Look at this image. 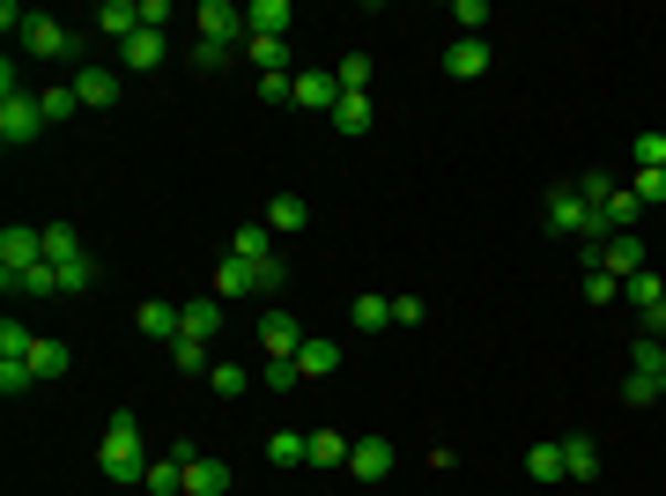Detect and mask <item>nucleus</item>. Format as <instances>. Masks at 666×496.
Wrapping results in <instances>:
<instances>
[{
  "mask_svg": "<svg viewBox=\"0 0 666 496\" xmlns=\"http://www.w3.org/2000/svg\"><path fill=\"white\" fill-rule=\"evenodd\" d=\"M119 89H126L119 67H74V97L89 104V112H112V104H119Z\"/></svg>",
  "mask_w": 666,
  "mask_h": 496,
  "instance_id": "nucleus-8",
  "label": "nucleus"
},
{
  "mask_svg": "<svg viewBox=\"0 0 666 496\" xmlns=\"http://www.w3.org/2000/svg\"><path fill=\"white\" fill-rule=\"evenodd\" d=\"M163 60H171V45H163V30H134V38L119 45V75H126V82H134V75H156Z\"/></svg>",
  "mask_w": 666,
  "mask_h": 496,
  "instance_id": "nucleus-7",
  "label": "nucleus"
},
{
  "mask_svg": "<svg viewBox=\"0 0 666 496\" xmlns=\"http://www.w3.org/2000/svg\"><path fill=\"white\" fill-rule=\"evenodd\" d=\"M15 289H23V297H60V267H52V260H38V267L15 274Z\"/></svg>",
  "mask_w": 666,
  "mask_h": 496,
  "instance_id": "nucleus-32",
  "label": "nucleus"
},
{
  "mask_svg": "<svg viewBox=\"0 0 666 496\" xmlns=\"http://www.w3.org/2000/svg\"><path fill=\"white\" fill-rule=\"evenodd\" d=\"M289 23H296L289 0H252L245 8V38H289Z\"/></svg>",
  "mask_w": 666,
  "mask_h": 496,
  "instance_id": "nucleus-14",
  "label": "nucleus"
},
{
  "mask_svg": "<svg viewBox=\"0 0 666 496\" xmlns=\"http://www.w3.org/2000/svg\"><path fill=\"white\" fill-rule=\"evenodd\" d=\"M230 60H237V45H215V38H193V67H200V75H222Z\"/></svg>",
  "mask_w": 666,
  "mask_h": 496,
  "instance_id": "nucleus-36",
  "label": "nucleus"
},
{
  "mask_svg": "<svg viewBox=\"0 0 666 496\" xmlns=\"http://www.w3.org/2000/svg\"><path fill=\"white\" fill-rule=\"evenodd\" d=\"M334 126H341V134H363V126H370V97L341 89V104H334Z\"/></svg>",
  "mask_w": 666,
  "mask_h": 496,
  "instance_id": "nucleus-35",
  "label": "nucleus"
},
{
  "mask_svg": "<svg viewBox=\"0 0 666 496\" xmlns=\"http://www.w3.org/2000/svg\"><path fill=\"white\" fill-rule=\"evenodd\" d=\"M600 215H607V230H615V238H622V230H630V223H637V215H644V200L630 193V186H615V193L600 200Z\"/></svg>",
  "mask_w": 666,
  "mask_h": 496,
  "instance_id": "nucleus-26",
  "label": "nucleus"
},
{
  "mask_svg": "<svg viewBox=\"0 0 666 496\" xmlns=\"http://www.w3.org/2000/svg\"><path fill=\"white\" fill-rule=\"evenodd\" d=\"M67 363H74L67 341H38V348H30V371H38V378H67Z\"/></svg>",
  "mask_w": 666,
  "mask_h": 496,
  "instance_id": "nucleus-29",
  "label": "nucleus"
},
{
  "mask_svg": "<svg viewBox=\"0 0 666 496\" xmlns=\"http://www.w3.org/2000/svg\"><path fill=\"white\" fill-rule=\"evenodd\" d=\"M393 467H400V452L385 445V437H356V452H348V474H356V482H385Z\"/></svg>",
  "mask_w": 666,
  "mask_h": 496,
  "instance_id": "nucleus-9",
  "label": "nucleus"
},
{
  "mask_svg": "<svg viewBox=\"0 0 666 496\" xmlns=\"http://www.w3.org/2000/svg\"><path fill=\"white\" fill-rule=\"evenodd\" d=\"M622 400H630V408H652V400H659V378L630 371V378H622Z\"/></svg>",
  "mask_w": 666,
  "mask_h": 496,
  "instance_id": "nucleus-45",
  "label": "nucleus"
},
{
  "mask_svg": "<svg viewBox=\"0 0 666 496\" xmlns=\"http://www.w3.org/2000/svg\"><path fill=\"white\" fill-rule=\"evenodd\" d=\"M334 82H341V89H356V97H370V60H363V52H348L341 67H334Z\"/></svg>",
  "mask_w": 666,
  "mask_h": 496,
  "instance_id": "nucleus-38",
  "label": "nucleus"
},
{
  "mask_svg": "<svg viewBox=\"0 0 666 496\" xmlns=\"http://www.w3.org/2000/svg\"><path fill=\"white\" fill-rule=\"evenodd\" d=\"M30 348H38V334H30L23 319H8V326H0V356H30Z\"/></svg>",
  "mask_w": 666,
  "mask_h": 496,
  "instance_id": "nucleus-44",
  "label": "nucleus"
},
{
  "mask_svg": "<svg viewBox=\"0 0 666 496\" xmlns=\"http://www.w3.org/2000/svg\"><path fill=\"white\" fill-rule=\"evenodd\" d=\"M644 334H666V289H659V304L644 312Z\"/></svg>",
  "mask_w": 666,
  "mask_h": 496,
  "instance_id": "nucleus-52",
  "label": "nucleus"
},
{
  "mask_svg": "<svg viewBox=\"0 0 666 496\" xmlns=\"http://www.w3.org/2000/svg\"><path fill=\"white\" fill-rule=\"evenodd\" d=\"M304 223H311V208H304L296 193H274L267 200V230H282V238H289V230H304Z\"/></svg>",
  "mask_w": 666,
  "mask_h": 496,
  "instance_id": "nucleus-28",
  "label": "nucleus"
},
{
  "mask_svg": "<svg viewBox=\"0 0 666 496\" xmlns=\"http://www.w3.org/2000/svg\"><path fill=\"white\" fill-rule=\"evenodd\" d=\"M134 326H141L148 341H178V304H163V297H148L141 312H134Z\"/></svg>",
  "mask_w": 666,
  "mask_h": 496,
  "instance_id": "nucleus-23",
  "label": "nucleus"
},
{
  "mask_svg": "<svg viewBox=\"0 0 666 496\" xmlns=\"http://www.w3.org/2000/svg\"><path fill=\"white\" fill-rule=\"evenodd\" d=\"M296 378H326V371H341V341H326V334H311V341L289 356Z\"/></svg>",
  "mask_w": 666,
  "mask_h": 496,
  "instance_id": "nucleus-17",
  "label": "nucleus"
},
{
  "mask_svg": "<svg viewBox=\"0 0 666 496\" xmlns=\"http://www.w3.org/2000/svg\"><path fill=\"white\" fill-rule=\"evenodd\" d=\"M193 30L200 38H215V45H237V38H245V8H237V0H200Z\"/></svg>",
  "mask_w": 666,
  "mask_h": 496,
  "instance_id": "nucleus-5",
  "label": "nucleus"
},
{
  "mask_svg": "<svg viewBox=\"0 0 666 496\" xmlns=\"http://www.w3.org/2000/svg\"><path fill=\"white\" fill-rule=\"evenodd\" d=\"M222 297H193V304H178V334H186V341H215L222 334Z\"/></svg>",
  "mask_w": 666,
  "mask_h": 496,
  "instance_id": "nucleus-10",
  "label": "nucleus"
},
{
  "mask_svg": "<svg viewBox=\"0 0 666 496\" xmlns=\"http://www.w3.org/2000/svg\"><path fill=\"white\" fill-rule=\"evenodd\" d=\"M563 482H600V445H592L585 430L563 437Z\"/></svg>",
  "mask_w": 666,
  "mask_h": 496,
  "instance_id": "nucleus-18",
  "label": "nucleus"
},
{
  "mask_svg": "<svg viewBox=\"0 0 666 496\" xmlns=\"http://www.w3.org/2000/svg\"><path fill=\"white\" fill-rule=\"evenodd\" d=\"M97 467H104V482H141L148 474V452H141V422H134V408H119L112 415V430H104V445H97Z\"/></svg>",
  "mask_w": 666,
  "mask_h": 496,
  "instance_id": "nucleus-1",
  "label": "nucleus"
},
{
  "mask_svg": "<svg viewBox=\"0 0 666 496\" xmlns=\"http://www.w3.org/2000/svg\"><path fill=\"white\" fill-rule=\"evenodd\" d=\"M45 260H52V267H67V260H82V238H74L67 223H45Z\"/></svg>",
  "mask_w": 666,
  "mask_h": 496,
  "instance_id": "nucleus-33",
  "label": "nucleus"
},
{
  "mask_svg": "<svg viewBox=\"0 0 666 496\" xmlns=\"http://www.w3.org/2000/svg\"><path fill=\"white\" fill-rule=\"evenodd\" d=\"M171 363H178L186 378H208V371H215V356H208V341H186V334L171 341Z\"/></svg>",
  "mask_w": 666,
  "mask_h": 496,
  "instance_id": "nucleus-30",
  "label": "nucleus"
},
{
  "mask_svg": "<svg viewBox=\"0 0 666 496\" xmlns=\"http://www.w3.org/2000/svg\"><path fill=\"white\" fill-rule=\"evenodd\" d=\"M23 52H30V60H74V52H82V30H67L60 15H38V8H30Z\"/></svg>",
  "mask_w": 666,
  "mask_h": 496,
  "instance_id": "nucleus-3",
  "label": "nucleus"
},
{
  "mask_svg": "<svg viewBox=\"0 0 666 496\" xmlns=\"http://www.w3.org/2000/svg\"><path fill=\"white\" fill-rule=\"evenodd\" d=\"M348 319L363 326V334H378V326H393V297H378V289H363V297L348 304Z\"/></svg>",
  "mask_w": 666,
  "mask_h": 496,
  "instance_id": "nucleus-27",
  "label": "nucleus"
},
{
  "mask_svg": "<svg viewBox=\"0 0 666 496\" xmlns=\"http://www.w3.org/2000/svg\"><path fill=\"white\" fill-rule=\"evenodd\" d=\"M171 23V0H141V30H163Z\"/></svg>",
  "mask_w": 666,
  "mask_h": 496,
  "instance_id": "nucleus-51",
  "label": "nucleus"
},
{
  "mask_svg": "<svg viewBox=\"0 0 666 496\" xmlns=\"http://www.w3.org/2000/svg\"><path fill=\"white\" fill-rule=\"evenodd\" d=\"M230 482H237V474L222 467V460H186V496H230Z\"/></svg>",
  "mask_w": 666,
  "mask_h": 496,
  "instance_id": "nucleus-15",
  "label": "nucleus"
},
{
  "mask_svg": "<svg viewBox=\"0 0 666 496\" xmlns=\"http://www.w3.org/2000/svg\"><path fill=\"white\" fill-rule=\"evenodd\" d=\"M60 289H74V297H82V289H97V260H89V252L67 260V267H60Z\"/></svg>",
  "mask_w": 666,
  "mask_h": 496,
  "instance_id": "nucleus-40",
  "label": "nucleus"
},
{
  "mask_svg": "<svg viewBox=\"0 0 666 496\" xmlns=\"http://www.w3.org/2000/svg\"><path fill=\"white\" fill-rule=\"evenodd\" d=\"M38 134H45L38 97H30V89H8V97H0V141H8V149H23V141H38Z\"/></svg>",
  "mask_w": 666,
  "mask_h": 496,
  "instance_id": "nucleus-4",
  "label": "nucleus"
},
{
  "mask_svg": "<svg viewBox=\"0 0 666 496\" xmlns=\"http://www.w3.org/2000/svg\"><path fill=\"white\" fill-rule=\"evenodd\" d=\"M526 474L533 482H563V437H541V445L526 452Z\"/></svg>",
  "mask_w": 666,
  "mask_h": 496,
  "instance_id": "nucleus-25",
  "label": "nucleus"
},
{
  "mask_svg": "<svg viewBox=\"0 0 666 496\" xmlns=\"http://www.w3.org/2000/svg\"><path fill=\"white\" fill-rule=\"evenodd\" d=\"M348 452H356V437H341V430H311V467H348Z\"/></svg>",
  "mask_w": 666,
  "mask_h": 496,
  "instance_id": "nucleus-24",
  "label": "nucleus"
},
{
  "mask_svg": "<svg viewBox=\"0 0 666 496\" xmlns=\"http://www.w3.org/2000/svg\"><path fill=\"white\" fill-rule=\"evenodd\" d=\"M267 460H274V467H311V430H274Z\"/></svg>",
  "mask_w": 666,
  "mask_h": 496,
  "instance_id": "nucleus-21",
  "label": "nucleus"
},
{
  "mask_svg": "<svg viewBox=\"0 0 666 496\" xmlns=\"http://www.w3.org/2000/svg\"><path fill=\"white\" fill-rule=\"evenodd\" d=\"M430 312H422V297H393V326H422Z\"/></svg>",
  "mask_w": 666,
  "mask_h": 496,
  "instance_id": "nucleus-50",
  "label": "nucleus"
},
{
  "mask_svg": "<svg viewBox=\"0 0 666 496\" xmlns=\"http://www.w3.org/2000/svg\"><path fill=\"white\" fill-rule=\"evenodd\" d=\"M630 371H644V378H666V348H659V334H644V341L630 348Z\"/></svg>",
  "mask_w": 666,
  "mask_h": 496,
  "instance_id": "nucleus-37",
  "label": "nucleus"
},
{
  "mask_svg": "<svg viewBox=\"0 0 666 496\" xmlns=\"http://www.w3.org/2000/svg\"><path fill=\"white\" fill-rule=\"evenodd\" d=\"M245 67L252 75H296L289 67V38H245Z\"/></svg>",
  "mask_w": 666,
  "mask_h": 496,
  "instance_id": "nucleus-16",
  "label": "nucleus"
},
{
  "mask_svg": "<svg viewBox=\"0 0 666 496\" xmlns=\"http://www.w3.org/2000/svg\"><path fill=\"white\" fill-rule=\"evenodd\" d=\"M444 75H459V82L489 75V38H452L444 45Z\"/></svg>",
  "mask_w": 666,
  "mask_h": 496,
  "instance_id": "nucleus-12",
  "label": "nucleus"
},
{
  "mask_svg": "<svg viewBox=\"0 0 666 496\" xmlns=\"http://www.w3.org/2000/svg\"><path fill=\"white\" fill-rule=\"evenodd\" d=\"M45 260V223H8L0 230V289H15V274Z\"/></svg>",
  "mask_w": 666,
  "mask_h": 496,
  "instance_id": "nucleus-2",
  "label": "nucleus"
},
{
  "mask_svg": "<svg viewBox=\"0 0 666 496\" xmlns=\"http://www.w3.org/2000/svg\"><path fill=\"white\" fill-rule=\"evenodd\" d=\"M630 193H637L644 208H652V200H666V171H637V178H630Z\"/></svg>",
  "mask_w": 666,
  "mask_h": 496,
  "instance_id": "nucleus-48",
  "label": "nucleus"
},
{
  "mask_svg": "<svg viewBox=\"0 0 666 496\" xmlns=\"http://www.w3.org/2000/svg\"><path fill=\"white\" fill-rule=\"evenodd\" d=\"M89 23H97L104 38H119V45H126V38L141 30V8H134V0H104V8H97V15H89Z\"/></svg>",
  "mask_w": 666,
  "mask_h": 496,
  "instance_id": "nucleus-22",
  "label": "nucleus"
},
{
  "mask_svg": "<svg viewBox=\"0 0 666 496\" xmlns=\"http://www.w3.org/2000/svg\"><path fill=\"white\" fill-rule=\"evenodd\" d=\"M230 252L252 260V267H267V260H274V230L267 223H237V230H230Z\"/></svg>",
  "mask_w": 666,
  "mask_h": 496,
  "instance_id": "nucleus-20",
  "label": "nucleus"
},
{
  "mask_svg": "<svg viewBox=\"0 0 666 496\" xmlns=\"http://www.w3.org/2000/svg\"><path fill=\"white\" fill-rule=\"evenodd\" d=\"M304 341H311V334L296 326V312H260V348H267V363H289Z\"/></svg>",
  "mask_w": 666,
  "mask_h": 496,
  "instance_id": "nucleus-6",
  "label": "nucleus"
},
{
  "mask_svg": "<svg viewBox=\"0 0 666 496\" xmlns=\"http://www.w3.org/2000/svg\"><path fill=\"white\" fill-rule=\"evenodd\" d=\"M289 104H304V112H326V119H334V104H341V82L319 75V67H296V97H289Z\"/></svg>",
  "mask_w": 666,
  "mask_h": 496,
  "instance_id": "nucleus-11",
  "label": "nucleus"
},
{
  "mask_svg": "<svg viewBox=\"0 0 666 496\" xmlns=\"http://www.w3.org/2000/svg\"><path fill=\"white\" fill-rule=\"evenodd\" d=\"M74 104H82L74 89H45V97H38V112H45V126H60V119L74 112Z\"/></svg>",
  "mask_w": 666,
  "mask_h": 496,
  "instance_id": "nucleus-47",
  "label": "nucleus"
},
{
  "mask_svg": "<svg viewBox=\"0 0 666 496\" xmlns=\"http://www.w3.org/2000/svg\"><path fill=\"white\" fill-rule=\"evenodd\" d=\"M600 267L615 274V282L644 274V238H637V230H622V238H607V245H600Z\"/></svg>",
  "mask_w": 666,
  "mask_h": 496,
  "instance_id": "nucleus-13",
  "label": "nucleus"
},
{
  "mask_svg": "<svg viewBox=\"0 0 666 496\" xmlns=\"http://www.w3.org/2000/svg\"><path fill=\"white\" fill-rule=\"evenodd\" d=\"M208 386H215L222 400H237V393L252 386V371H245V363H215V371H208Z\"/></svg>",
  "mask_w": 666,
  "mask_h": 496,
  "instance_id": "nucleus-39",
  "label": "nucleus"
},
{
  "mask_svg": "<svg viewBox=\"0 0 666 496\" xmlns=\"http://www.w3.org/2000/svg\"><path fill=\"white\" fill-rule=\"evenodd\" d=\"M141 489H148V496H186V460H178V452H163V460H148Z\"/></svg>",
  "mask_w": 666,
  "mask_h": 496,
  "instance_id": "nucleus-19",
  "label": "nucleus"
},
{
  "mask_svg": "<svg viewBox=\"0 0 666 496\" xmlns=\"http://www.w3.org/2000/svg\"><path fill=\"white\" fill-rule=\"evenodd\" d=\"M260 386H274V393H289V386H296V363H260Z\"/></svg>",
  "mask_w": 666,
  "mask_h": 496,
  "instance_id": "nucleus-49",
  "label": "nucleus"
},
{
  "mask_svg": "<svg viewBox=\"0 0 666 496\" xmlns=\"http://www.w3.org/2000/svg\"><path fill=\"white\" fill-rule=\"evenodd\" d=\"M252 97H260V104H289L296 97V75H252Z\"/></svg>",
  "mask_w": 666,
  "mask_h": 496,
  "instance_id": "nucleus-41",
  "label": "nucleus"
},
{
  "mask_svg": "<svg viewBox=\"0 0 666 496\" xmlns=\"http://www.w3.org/2000/svg\"><path fill=\"white\" fill-rule=\"evenodd\" d=\"M659 400H666V378H659Z\"/></svg>",
  "mask_w": 666,
  "mask_h": 496,
  "instance_id": "nucleus-53",
  "label": "nucleus"
},
{
  "mask_svg": "<svg viewBox=\"0 0 666 496\" xmlns=\"http://www.w3.org/2000/svg\"><path fill=\"white\" fill-rule=\"evenodd\" d=\"M585 297H592V304H622V282H615L607 267H592V274H585Z\"/></svg>",
  "mask_w": 666,
  "mask_h": 496,
  "instance_id": "nucleus-46",
  "label": "nucleus"
},
{
  "mask_svg": "<svg viewBox=\"0 0 666 496\" xmlns=\"http://www.w3.org/2000/svg\"><path fill=\"white\" fill-rule=\"evenodd\" d=\"M38 386V371H30V356H0V393L15 400V393H30Z\"/></svg>",
  "mask_w": 666,
  "mask_h": 496,
  "instance_id": "nucleus-34",
  "label": "nucleus"
},
{
  "mask_svg": "<svg viewBox=\"0 0 666 496\" xmlns=\"http://www.w3.org/2000/svg\"><path fill=\"white\" fill-rule=\"evenodd\" d=\"M452 23H459V38H482L489 8H482V0H452Z\"/></svg>",
  "mask_w": 666,
  "mask_h": 496,
  "instance_id": "nucleus-43",
  "label": "nucleus"
},
{
  "mask_svg": "<svg viewBox=\"0 0 666 496\" xmlns=\"http://www.w3.org/2000/svg\"><path fill=\"white\" fill-rule=\"evenodd\" d=\"M637 171H666V134H637Z\"/></svg>",
  "mask_w": 666,
  "mask_h": 496,
  "instance_id": "nucleus-42",
  "label": "nucleus"
},
{
  "mask_svg": "<svg viewBox=\"0 0 666 496\" xmlns=\"http://www.w3.org/2000/svg\"><path fill=\"white\" fill-rule=\"evenodd\" d=\"M659 289H666V282L644 267V274H630V282H622V304H630V312H652V304H659Z\"/></svg>",
  "mask_w": 666,
  "mask_h": 496,
  "instance_id": "nucleus-31",
  "label": "nucleus"
}]
</instances>
